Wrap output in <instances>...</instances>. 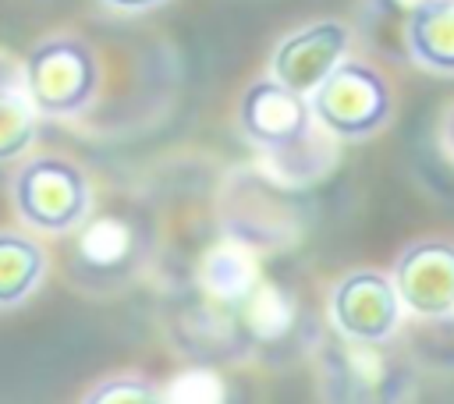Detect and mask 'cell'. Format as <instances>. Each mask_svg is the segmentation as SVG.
<instances>
[{
	"label": "cell",
	"instance_id": "6da1fadb",
	"mask_svg": "<svg viewBox=\"0 0 454 404\" xmlns=\"http://www.w3.org/2000/svg\"><path fill=\"white\" fill-rule=\"evenodd\" d=\"M18 67L39 120L82 117L99 99V82H103L99 57L74 32H53L39 39Z\"/></svg>",
	"mask_w": 454,
	"mask_h": 404
},
{
	"label": "cell",
	"instance_id": "7a4b0ae2",
	"mask_svg": "<svg viewBox=\"0 0 454 404\" xmlns=\"http://www.w3.org/2000/svg\"><path fill=\"white\" fill-rule=\"evenodd\" d=\"M11 209L35 234H71L92 213V181L89 174L57 152L25 156L11 174Z\"/></svg>",
	"mask_w": 454,
	"mask_h": 404
},
{
	"label": "cell",
	"instance_id": "3957f363",
	"mask_svg": "<svg viewBox=\"0 0 454 404\" xmlns=\"http://www.w3.org/2000/svg\"><path fill=\"white\" fill-rule=\"evenodd\" d=\"M309 110L326 135L340 142H365L390 120L394 92L372 64L348 57L309 96Z\"/></svg>",
	"mask_w": 454,
	"mask_h": 404
},
{
	"label": "cell",
	"instance_id": "277c9868",
	"mask_svg": "<svg viewBox=\"0 0 454 404\" xmlns=\"http://www.w3.org/2000/svg\"><path fill=\"white\" fill-rule=\"evenodd\" d=\"M238 128L241 135L270 159L284 163L294 156H305L316 138H319V124L309 110V99L277 85L270 74L255 78L238 103Z\"/></svg>",
	"mask_w": 454,
	"mask_h": 404
},
{
	"label": "cell",
	"instance_id": "5b68a950",
	"mask_svg": "<svg viewBox=\"0 0 454 404\" xmlns=\"http://www.w3.org/2000/svg\"><path fill=\"white\" fill-rule=\"evenodd\" d=\"M67 273L82 287H110L135 273L145 255L142 227L121 213H89L78 230H71Z\"/></svg>",
	"mask_w": 454,
	"mask_h": 404
},
{
	"label": "cell",
	"instance_id": "8992f818",
	"mask_svg": "<svg viewBox=\"0 0 454 404\" xmlns=\"http://www.w3.org/2000/svg\"><path fill=\"white\" fill-rule=\"evenodd\" d=\"M401 312L390 273L380 269H351L330 291V322L348 344L376 347L390 340L401 326Z\"/></svg>",
	"mask_w": 454,
	"mask_h": 404
},
{
	"label": "cell",
	"instance_id": "52a82bcc",
	"mask_svg": "<svg viewBox=\"0 0 454 404\" xmlns=\"http://www.w3.org/2000/svg\"><path fill=\"white\" fill-rule=\"evenodd\" d=\"M394 294L401 308L419 319H450L454 315V241L419 237L401 248L390 269Z\"/></svg>",
	"mask_w": 454,
	"mask_h": 404
},
{
	"label": "cell",
	"instance_id": "ba28073f",
	"mask_svg": "<svg viewBox=\"0 0 454 404\" xmlns=\"http://www.w3.org/2000/svg\"><path fill=\"white\" fill-rule=\"evenodd\" d=\"M348 50H351V28L344 21L333 18L309 21L273 46L270 78L309 99L319 89V82H326V74L340 60H348Z\"/></svg>",
	"mask_w": 454,
	"mask_h": 404
},
{
	"label": "cell",
	"instance_id": "9c48e42d",
	"mask_svg": "<svg viewBox=\"0 0 454 404\" xmlns=\"http://www.w3.org/2000/svg\"><path fill=\"white\" fill-rule=\"evenodd\" d=\"M404 46L422 71L454 78V0H415L404 21Z\"/></svg>",
	"mask_w": 454,
	"mask_h": 404
},
{
	"label": "cell",
	"instance_id": "30bf717a",
	"mask_svg": "<svg viewBox=\"0 0 454 404\" xmlns=\"http://www.w3.org/2000/svg\"><path fill=\"white\" fill-rule=\"evenodd\" d=\"M50 255L25 230H0V312H14L46 284Z\"/></svg>",
	"mask_w": 454,
	"mask_h": 404
},
{
	"label": "cell",
	"instance_id": "8fae6325",
	"mask_svg": "<svg viewBox=\"0 0 454 404\" xmlns=\"http://www.w3.org/2000/svg\"><path fill=\"white\" fill-rule=\"evenodd\" d=\"M259 262L248 241L223 234L199 262V284L206 287V294H213L216 301H245L255 284H259Z\"/></svg>",
	"mask_w": 454,
	"mask_h": 404
},
{
	"label": "cell",
	"instance_id": "7c38bea8",
	"mask_svg": "<svg viewBox=\"0 0 454 404\" xmlns=\"http://www.w3.org/2000/svg\"><path fill=\"white\" fill-rule=\"evenodd\" d=\"M39 135V113L25 92L21 67L0 53V167L21 163Z\"/></svg>",
	"mask_w": 454,
	"mask_h": 404
},
{
	"label": "cell",
	"instance_id": "4fadbf2b",
	"mask_svg": "<svg viewBox=\"0 0 454 404\" xmlns=\"http://www.w3.org/2000/svg\"><path fill=\"white\" fill-rule=\"evenodd\" d=\"M241 305H245V319H248L252 333L262 337V340L280 337L287 330V322H291V305H287L284 291L273 287V284H266V280H259L255 291Z\"/></svg>",
	"mask_w": 454,
	"mask_h": 404
},
{
	"label": "cell",
	"instance_id": "5bb4252c",
	"mask_svg": "<svg viewBox=\"0 0 454 404\" xmlns=\"http://www.w3.org/2000/svg\"><path fill=\"white\" fill-rule=\"evenodd\" d=\"M163 404H227V386L213 369L192 365L160 386Z\"/></svg>",
	"mask_w": 454,
	"mask_h": 404
},
{
	"label": "cell",
	"instance_id": "9a60e30c",
	"mask_svg": "<svg viewBox=\"0 0 454 404\" xmlns=\"http://www.w3.org/2000/svg\"><path fill=\"white\" fill-rule=\"evenodd\" d=\"M82 404H163V393L153 379L121 372V376H106V379L92 383L85 390Z\"/></svg>",
	"mask_w": 454,
	"mask_h": 404
},
{
	"label": "cell",
	"instance_id": "2e32d148",
	"mask_svg": "<svg viewBox=\"0 0 454 404\" xmlns=\"http://www.w3.org/2000/svg\"><path fill=\"white\" fill-rule=\"evenodd\" d=\"M167 0H103V7H110L117 14H145V11H156Z\"/></svg>",
	"mask_w": 454,
	"mask_h": 404
},
{
	"label": "cell",
	"instance_id": "e0dca14e",
	"mask_svg": "<svg viewBox=\"0 0 454 404\" xmlns=\"http://www.w3.org/2000/svg\"><path fill=\"white\" fill-rule=\"evenodd\" d=\"M443 145H447V152L454 156V106L447 110V120H443Z\"/></svg>",
	"mask_w": 454,
	"mask_h": 404
}]
</instances>
